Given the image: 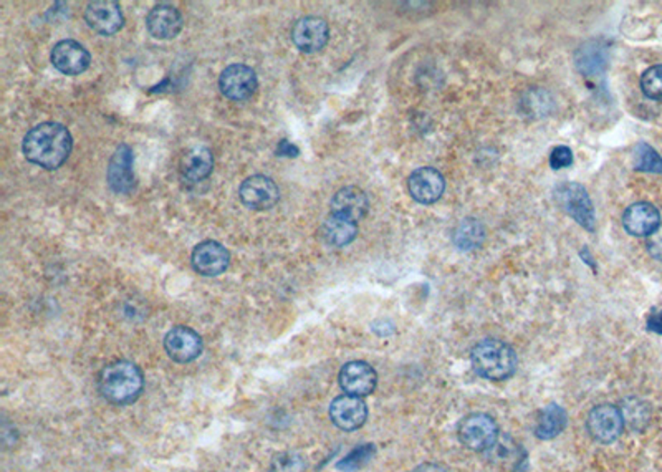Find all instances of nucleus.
I'll return each instance as SVG.
<instances>
[{
    "instance_id": "f257e3e1",
    "label": "nucleus",
    "mask_w": 662,
    "mask_h": 472,
    "mask_svg": "<svg viewBox=\"0 0 662 472\" xmlns=\"http://www.w3.org/2000/svg\"><path fill=\"white\" fill-rule=\"evenodd\" d=\"M73 139L69 129L60 123H42L25 135L22 149L30 163L43 169H57L71 153Z\"/></svg>"
},
{
    "instance_id": "f03ea898",
    "label": "nucleus",
    "mask_w": 662,
    "mask_h": 472,
    "mask_svg": "<svg viewBox=\"0 0 662 472\" xmlns=\"http://www.w3.org/2000/svg\"><path fill=\"white\" fill-rule=\"evenodd\" d=\"M143 372L139 366L126 360L109 363L99 373V393L107 401L118 406L135 403L143 392Z\"/></svg>"
},
{
    "instance_id": "7ed1b4c3",
    "label": "nucleus",
    "mask_w": 662,
    "mask_h": 472,
    "mask_svg": "<svg viewBox=\"0 0 662 472\" xmlns=\"http://www.w3.org/2000/svg\"><path fill=\"white\" fill-rule=\"evenodd\" d=\"M471 360L475 372L492 382H502L510 378L518 363L517 354L510 345L492 338L475 345Z\"/></svg>"
},
{
    "instance_id": "20e7f679",
    "label": "nucleus",
    "mask_w": 662,
    "mask_h": 472,
    "mask_svg": "<svg viewBox=\"0 0 662 472\" xmlns=\"http://www.w3.org/2000/svg\"><path fill=\"white\" fill-rule=\"evenodd\" d=\"M457 436L461 443L472 451H489L500 438L499 426L484 413L469 414L464 418L459 424Z\"/></svg>"
},
{
    "instance_id": "39448f33",
    "label": "nucleus",
    "mask_w": 662,
    "mask_h": 472,
    "mask_svg": "<svg viewBox=\"0 0 662 472\" xmlns=\"http://www.w3.org/2000/svg\"><path fill=\"white\" fill-rule=\"evenodd\" d=\"M556 201L568 216L573 217L574 221L586 231L593 232L596 226L593 203L588 196V191L582 184L564 183L562 186H558Z\"/></svg>"
},
{
    "instance_id": "423d86ee",
    "label": "nucleus",
    "mask_w": 662,
    "mask_h": 472,
    "mask_svg": "<svg viewBox=\"0 0 662 472\" xmlns=\"http://www.w3.org/2000/svg\"><path fill=\"white\" fill-rule=\"evenodd\" d=\"M586 428L594 441L603 444L613 443L623 433V413L613 404H600L588 414Z\"/></svg>"
},
{
    "instance_id": "0eeeda50",
    "label": "nucleus",
    "mask_w": 662,
    "mask_h": 472,
    "mask_svg": "<svg viewBox=\"0 0 662 472\" xmlns=\"http://www.w3.org/2000/svg\"><path fill=\"white\" fill-rule=\"evenodd\" d=\"M164 350L171 360L189 363L202 354V338L192 328L178 325L164 336Z\"/></svg>"
},
{
    "instance_id": "6e6552de",
    "label": "nucleus",
    "mask_w": 662,
    "mask_h": 472,
    "mask_svg": "<svg viewBox=\"0 0 662 472\" xmlns=\"http://www.w3.org/2000/svg\"><path fill=\"white\" fill-rule=\"evenodd\" d=\"M219 87L222 95H226L228 99L242 101L250 99L256 93L258 87L257 75L247 65L236 63L222 71L219 79Z\"/></svg>"
},
{
    "instance_id": "1a4fd4ad",
    "label": "nucleus",
    "mask_w": 662,
    "mask_h": 472,
    "mask_svg": "<svg viewBox=\"0 0 662 472\" xmlns=\"http://www.w3.org/2000/svg\"><path fill=\"white\" fill-rule=\"evenodd\" d=\"M238 196H240V201L250 209L264 211V209H270L277 204L280 191L272 177L256 175V176L247 177L242 183V186L238 189Z\"/></svg>"
},
{
    "instance_id": "9d476101",
    "label": "nucleus",
    "mask_w": 662,
    "mask_h": 472,
    "mask_svg": "<svg viewBox=\"0 0 662 472\" xmlns=\"http://www.w3.org/2000/svg\"><path fill=\"white\" fill-rule=\"evenodd\" d=\"M85 20L89 29L98 32L99 35H115L125 24L121 7L115 0L89 2L85 10Z\"/></svg>"
},
{
    "instance_id": "9b49d317",
    "label": "nucleus",
    "mask_w": 662,
    "mask_h": 472,
    "mask_svg": "<svg viewBox=\"0 0 662 472\" xmlns=\"http://www.w3.org/2000/svg\"><path fill=\"white\" fill-rule=\"evenodd\" d=\"M51 63L63 75L75 77L89 70L91 55L79 42L61 40L51 50Z\"/></svg>"
},
{
    "instance_id": "f8f14e48",
    "label": "nucleus",
    "mask_w": 662,
    "mask_h": 472,
    "mask_svg": "<svg viewBox=\"0 0 662 472\" xmlns=\"http://www.w3.org/2000/svg\"><path fill=\"white\" fill-rule=\"evenodd\" d=\"M328 39H330L328 24L320 17H303L297 20L292 29V40L295 47L305 53H315L325 49Z\"/></svg>"
},
{
    "instance_id": "ddd939ff",
    "label": "nucleus",
    "mask_w": 662,
    "mask_h": 472,
    "mask_svg": "<svg viewBox=\"0 0 662 472\" xmlns=\"http://www.w3.org/2000/svg\"><path fill=\"white\" fill-rule=\"evenodd\" d=\"M191 262L200 276L218 277L228 270L230 254L226 247L216 241H206L194 249Z\"/></svg>"
},
{
    "instance_id": "4468645a",
    "label": "nucleus",
    "mask_w": 662,
    "mask_h": 472,
    "mask_svg": "<svg viewBox=\"0 0 662 472\" xmlns=\"http://www.w3.org/2000/svg\"><path fill=\"white\" fill-rule=\"evenodd\" d=\"M330 418L340 430L355 431L366 423L368 408L361 398L343 394L333 400V403L330 406Z\"/></svg>"
},
{
    "instance_id": "2eb2a0df",
    "label": "nucleus",
    "mask_w": 662,
    "mask_h": 472,
    "mask_svg": "<svg viewBox=\"0 0 662 472\" xmlns=\"http://www.w3.org/2000/svg\"><path fill=\"white\" fill-rule=\"evenodd\" d=\"M409 193L421 204H433L444 194V176L434 167H419L409 176Z\"/></svg>"
},
{
    "instance_id": "dca6fc26",
    "label": "nucleus",
    "mask_w": 662,
    "mask_h": 472,
    "mask_svg": "<svg viewBox=\"0 0 662 472\" xmlns=\"http://www.w3.org/2000/svg\"><path fill=\"white\" fill-rule=\"evenodd\" d=\"M378 376L371 364L366 362H350L340 372V384L346 394L368 396L375 392Z\"/></svg>"
},
{
    "instance_id": "f3484780",
    "label": "nucleus",
    "mask_w": 662,
    "mask_h": 472,
    "mask_svg": "<svg viewBox=\"0 0 662 472\" xmlns=\"http://www.w3.org/2000/svg\"><path fill=\"white\" fill-rule=\"evenodd\" d=\"M133 161L135 157L128 145L118 146L111 157L108 166V184L115 193L126 194L136 186Z\"/></svg>"
},
{
    "instance_id": "a211bd4d",
    "label": "nucleus",
    "mask_w": 662,
    "mask_h": 472,
    "mask_svg": "<svg viewBox=\"0 0 662 472\" xmlns=\"http://www.w3.org/2000/svg\"><path fill=\"white\" fill-rule=\"evenodd\" d=\"M369 209V201L365 191L356 186H348L340 189L331 199V214L353 221L358 224L366 216Z\"/></svg>"
},
{
    "instance_id": "6ab92c4d",
    "label": "nucleus",
    "mask_w": 662,
    "mask_h": 472,
    "mask_svg": "<svg viewBox=\"0 0 662 472\" xmlns=\"http://www.w3.org/2000/svg\"><path fill=\"white\" fill-rule=\"evenodd\" d=\"M149 33L158 40H171L178 37L182 30V15L176 7L168 4H159L146 17Z\"/></svg>"
},
{
    "instance_id": "aec40b11",
    "label": "nucleus",
    "mask_w": 662,
    "mask_h": 472,
    "mask_svg": "<svg viewBox=\"0 0 662 472\" xmlns=\"http://www.w3.org/2000/svg\"><path fill=\"white\" fill-rule=\"evenodd\" d=\"M623 226L631 236H651L654 231L661 226V214L657 207L649 203H636L626 209Z\"/></svg>"
},
{
    "instance_id": "412c9836",
    "label": "nucleus",
    "mask_w": 662,
    "mask_h": 472,
    "mask_svg": "<svg viewBox=\"0 0 662 472\" xmlns=\"http://www.w3.org/2000/svg\"><path fill=\"white\" fill-rule=\"evenodd\" d=\"M212 167H214L212 151L202 145L191 146L181 159V173L192 183L206 179L212 173Z\"/></svg>"
},
{
    "instance_id": "4be33fe9",
    "label": "nucleus",
    "mask_w": 662,
    "mask_h": 472,
    "mask_svg": "<svg viewBox=\"0 0 662 472\" xmlns=\"http://www.w3.org/2000/svg\"><path fill=\"white\" fill-rule=\"evenodd\" d=\"M320 234L328 246L345 247L351 244L358 236V224L343 217H328L320 229Z\"/></svg>"
},
{
    "instance_id": "5701e85b",
    "label": "nucleus",
    "mask_w": 662,
    "mask_h": 472,
    "mask_svg": "<svg viewBox=\"0 0 662 472\" xmlns=\"http://www.w3.org/2000/svg\"><path fill=\"white\" fill-rule=\"evenodd\" d=\"M566 426V413L564 408L558 404H548L544 411L538 416V421L535 426V434L540 439H554L562 433Z\"/></svg>"
},
{
    "instance_id": "b1692460",
    "label": "nucleus",
    "mask_w": 662,
    "mask_h": 472,
    "mask_svg": "<svg viewBox=\"0 0 662 472\" xmlns=\"http://www.w3.org/2000/svg\"><path fill=\"white\" fill-rule=\"evenodd\" d=\"M485 229L474 217L464 219L454 232V244L461 250H474L484 244Z\"/></svg>"
},
{
    "instance_id": "393cba45",
    "label": "nucleus",
    "mask_w": 662,
    "mask_h": 472,
    "mask_svg": "<svg viewBox=\"0 0 662 472\" xmlns=\"http://www.w3.org/2000/svg\"><path fill=\"white\" fill-rule=\"evenodd\" d=\"M490 454V458L495 463L507 469H515L518 467L522 459V448H518V444L512 443V439H502L499 438L497 443L487 451Z\"/></svg>"
},
{
    "instance_id": "a878e982",
    "label": "nucleus",
    "mask_w": 662,
    "mask_h": 472,
    "mask_svg": "<svg viewBox=\"0 0 662 472\" xmlns=\"http://www.w3.org/2000/svg\"><path fill=\"white\" fill-rule=\"evenodd\" d=\"M621 413H623L624 424L633 428L634 431H643L651 420V408L638 398L626 400L621 408Z\"/></svg>"
},
{
    "instance_id": "bb28decb",
    "label": "nucleus",
    "mask_w": 662,
    "mask_h": 472,
    "mask_svg": "<svg viewBox=\"0 0 662 472\" xmlns=\"http://www.w3.org/2000/svg\"><path fill=\"white\" fill-rule=\"evenodd\" d=\"M633 166L638 171L662 175V157L648 143H639L633 153Z\"/></svg>"
},
{
    "instance_id": "cd10ccee",
    "label": "nucleus",
    "mask_w": 662,
    "mask_h": 472,
    "mask_svg": "<svg viewBox=\"0 0 662 472\" xmlns=\"http://www.w3.org/2000/svg\"><path fill=\"white\" fill-rule=\"evenodd\" d=\"M375 453L376 448L373 444L359 446V448H356V449H353L351 453L348 454L345 459H341L336 467H338L340 471H358V469H361L363 466H366V464L369 463V461L373 459Z\"/></svg>"
},
{
    "instance_id": "c85d7f7f",
    "label": "nucleus",
    "mask_w": 662,
    "mask_h": 472,
    "mask_svg": "<svg viewBox=\"0 0 662 472\" xmlns=\"http://www.w3.org/2000/svg\"><path fill=\"white\" fill-rule=\"evenodd\" d=\"M641 90L648 99L662 101V65H656L644 71Z\"/></svg>"
},
{
    "instance_id": "c756f323",
    "label": "nucleus",
    "mask_w": 662,
    "mask_h": 472,
    "mask_svg": "<svg viewBox=\"0 0 662 472\" xmlns=\"http://www.w3.org/2000/svg\"><path fill=\"white\" fill-rule=\"evenodd\" d=\"M268 472H307V464L300 454L282 453L272 459Z\"/></svg>"
},
{
    "instance_id": "7c9ffc66",
    "label": "nucleus",
    "mask_w": 662,
    "mask_h": 472,
    "mask_svg": "<svg viewBox=\"0 0 662 472\" xmlns=\"http://www.w3.org/2000/svg\"><path fill=\"white\" fill-rule=\"evenodd\" d=\"M603 49L600 47H590V43L583 47L582 50H578L576 53V63H578V69L583 70L584 73L588 71H593V70L600 69V63H603Z\"/></svg>"
},
{
    "instance_id": "2f4dec72",
    "label": "nucleus",
    "mask_w": 662,
    "mask_h": 472,
    "mask_svg": "<svg viewBox=\"0 0 662 472\" xmlns=\"http://www.w3.org/2000/svg\"><path fill=\"white\" fill-rule=\"evenodd\" d=\"M573 165V151L568 146H556L550 155V166L554 169H564V167Z\"/></svg>"
},
{
    "instance_id": "473e14b6",
    "label": "nucleus",
    "mask_w": 662,
    "mask_h": 472,
    "mask_svg": "<svg viewBox=\"0 0 662 472\" xmlns=\"http://www.w3.org/2000/svg\"><path fill=\"white\" fill-rule=\"evenodd\" d=\"M646 246H648V252H649L654 259L662 260V224L654 231L651 236H648Z\"/></svg>"
},
{
    "instance_id": "72a5a7b5",
    "label": "nucleus",
    "mask_w": 662,
    "mask_h": 472,
    "mask_svg": "<svg viewBox=\"0 0 662 472\" xmlns=\"http://www.w3.org/2000/svg\"><path fill=\"white\" fill-rule=\"evenodd\" d=\"M298 151L297 146L295 145H292L290 141H287V139H282L280 141V145H278L277 148V155L278 156H288V157H295L298 156Z\"/></svg>"
},
{
    "instance_id": "f704fd0d",
    "label": "nucleus",
    "mask_w": 662,
    "mask_h": 472,
    "mask_svg": "<svg viewBox=\"0 0 662 472\" xmlns=\"http://www.w3.org/2000/svg\"><path fill=\"white\" fill-rule=\"evenodd\" d=\"M648 328L651 332H654V334L662 335V310L649 315V318H648Z\"/></svg>"
},
{
    "instance_id": "c9c22d12",
    "label": "nucleus",
    "mask_w": 662,
    "mask_h": 472,
    "mask_svg": "<svg viewBox=\"0 0 662 472\" xmlns=\"http://www.w3.org/2000/svg\"><path fill=\"white\" fill-rule=\"evenodd\" d=\"M415 472H447V469H445L444 466H441V464L425 463L421 464L419 467H415Z\"/></svg>"
}]
</instances>
